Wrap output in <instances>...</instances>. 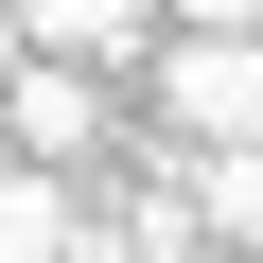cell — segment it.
<instances>
[{
	"mask_svg": "<svg viewBox=\"0 0 263 263\" xmlns=\"http://www.w3.org/2000/svg\"><path fill=\"white\" fill-rule=\"evenodd\" d=\"M123 70H88V53H35L18 35V70H0V141L18 158H53V176H105V141H123Z\"/></svg>",
	"mask_w": 263,
	"mask_h": 263,
	"instance_id": "obj_1",
	"label": "cell"
},
{
	"mask_svg": "<svg viewBox=\"0 0 263 263\" xmlns=\"http://www.w3.org/2000/svg\"><path fill=\"white\" fill-rule=\"evenodd\" d=\"M0 158H18V141H0Z\"/></svg>",
	"mask_w": 263,
	"mask_h": 263,
	"instance_id": "obj_5",
	"label": "cell"
},
{
	"mask_svg": "<svg viewBox=\"0 0 263 263\" xmlns=\"http://www.w3.org/2000/svg\"><path fill=\"white\" fill-rule=\"evenodd\" d=\"M18 35H35V53H88V70H141L158 0H18Z\"/></svg>",
	"mask_w": 263,
	"mask_h": 263,
	"instance_id": "obj_2",
	"label": "cell"
},
{
	"mask_svg": "<svg viewBox=\"0 0 263 263\" xmlns=\"http://www.w3.org/2000/svg\"><path fill=\"white\" fill-rule=\"evenodd\" d=\"M70 228H88V193L53 158H0V263H70Z\"/></svg>",
	"mask_w": 263,
	"mask_h": 263,
	"instance_id": "obj_3",
	"label": "cell"
},
{
	"mask_svg": "<svg viewBox=\"0 0 263 263\" xmlns=\"http://www.w3.org/2000/svg\"><path fill=\"white\" fill-rule=\"evenodd\" d=\"M158 18H263V0H158Z\"/></svg>",
	"mask_w": 263,
	"mask_h": 263,
	"instance_id": "obj_4",
	"label": "cell"
}]
</instances>
